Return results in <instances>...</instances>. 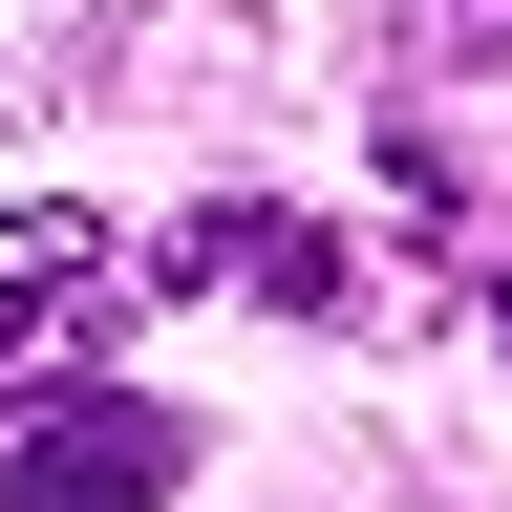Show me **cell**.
Returning <instances> with one entry per match:
<instances>
[{
    "label": "cell",
    "instance_id": "cell-1",
    "mask_svg": "<svg viewBox=\"0 0 512 512\" xmlns=\"http://www.w3.org/2000/svg\"><path fill=\"white\" fill-rule=\"evenodd\" d=\"M171 491H192V427L150 384H64V406L0 448V512H171Z\"/></svg>",
    "mask_w": 512,
    "mask_h": 512
},
{
    "label": "cell",
    "instance_id": "cell-2",
    "mask_svg": "<svg viewBox=\"0 0 512 512\" xmlns=\"http://www.w3.org/2000/svg\"><path fill=\"white\" fill-rule=\"evenodd\" d=\"M107 299H128V235H107V214H64V192L0 214V384H64Z\"/></svg>",
    "mask_w": 512,
    "mask_h": 512
},
{
    "label": "cell",
    "instance_id": "cell-3",
    "mask_svg": "<svg viewBox=\"0 0 512 512\" xmlns=\"http://www.w3.org/2000/svg\"><path fill=\"white\" fill-rule=\"evenodd\" d=\"M491 342H512V278H491Z\"/></svg>",
    "mask_w": 512,
    "mask_h": 512
}]
</instances>
